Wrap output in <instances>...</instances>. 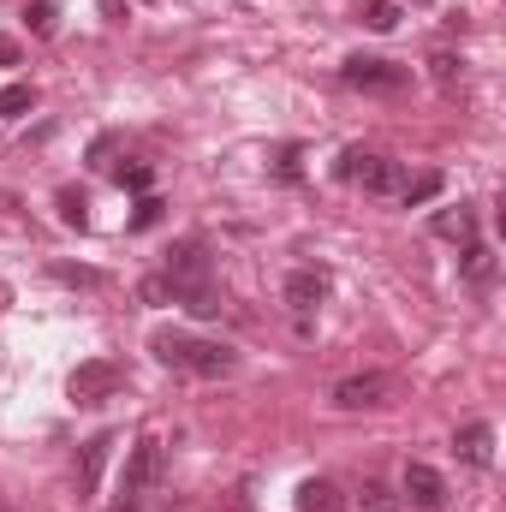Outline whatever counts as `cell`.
<instances>
[{
    "mask_svg": "<svg viewBox=\"0 0 506 512\" xmlns=\"http://www.w3.org/2000/svg\"><path fill=\"white\" fill-rule=\"evenodd\" d=\"M108 453H114V435H90V441H84V453H78V501H90V495L102 489Z\"/></svg>",
    "mask_w": 506,
    "mask_h": 512,
    "instance_id": "cell-10",
    "label": "cell"
},
{
    "mask_svg": "<svg viewBox=\"0 0 506 512\" xmlns=\"http://www.w3.org/2000/svg\"><path fill=\"white\" fill-rule=\"evenodd\" d=\"M0 66H18V42L12 36H0Z\"/></svg>",
    "mask_w": 506,
    "mask_h": 512,
    "instance_id": "cell-26",
    "label": "cell"
},
{
    "mask_svg": "<svg viewBox=\"0 0 506 512\" xmlns=\"http://www.w3.org/2000/svg\"><path fill=\"white\" fill-rule=\"evenodd\" d=\"M102 12H108V18H120V0H102Z\"/></svg>",
    "mask_w": 506,
    "mask_h": 512,
    "instance_id": "cell-27",
    "label": "cell"
},
{
    "mask_svg": "<svg viewBox=\"0 0 506 512\" xmlns=\"http://www.w3.org/2000/svg\"><path fill=\"white\" fill-rule=\"evenodd\" d=\"M429 227H435L441 239H459V245H471V239H477V209H471V203H459V209H441Z\"/></svg>",
    "mask_w": 506,
    "mask_h": 512,
    "instance_id": "cell-12",
    "label": "cell"
},
{
    "mask_svg": "<svg viewBox=\"0 0 506 512\" xmlns=\"http://www.w3.org/2000/svg\"><path fill=\"white\" fill-rule=\"evenodd\" d=\"M54 280H60V286H102L108 274H96V268H72V262H54Z\"/></svg>",
    "mask_w": 506,
    "mask_h": 512,
    "instance_id": "cell-23",
    "label": "cell"
},
{
    "mask_svg": "<svg viewBox=\"0 0 506 512\" xmlns=\"http://www.w3.org/2000/svg\"><path fill=\"white\" fill-rule=\"evenodd\" d=\"M387 399H393V376H381V370L346 376V382L334 387V405H340V411H376Z\"/></svg>",
    "mask_w": 506,
    "mask_h": 512,
    "instance_id": "cell-8",
    "label": "cell"
},
{
    "mask_svg": "<svg viewBox=\"0 0 506 512\" xmlns=\"http://www.w3.org/2000/svg\"><path fill=\"white\" fill-rule=\"evenodd\" d=\"M30 108H36V84H6L0 90V120H18Z\"/></svg>",
    "mask_w": 506,
    "mask_h": 512,
    "instance_id": "cell-20",
    "label": "cell"
},
{
    "mask_svg": "<svg viewBox=\"0 0 506 512\" xmlns=\"http://www.w3.org/2000/svg\"><path fill=\"white\" fill-rule=\"evenodd\" d=\"M459 274H465L471 286H489V280H495V251H489L483 239H471V245L459 251Z\"/></svg>",
    "mask_w": 506,
    "mask_h": 512,
    "instance_id": "cell-13",
    "label": "cell"
},
{
    "mask_svg": "<svg viewBox=\"0 0 506 512\" xmlns=\"http://www.w3.org/2000/svg\"><path fill=\"white\" fill-rule=\"evenodd\" d=\"M441 185H447L441 173H417V179L405 173V185H399V203H405V209H423L429 197H441Z\"/></svg>",
    "mask_w": 506,
    "mask_h": 512,
    "instance_id": "cell-15",
    "label": "cell"
},
{
    "mask_svg": "<svg viewBox=\"0 0 506 512\" xmlns=\"http://www.w3.org/2000/svg\"><path fill=\"white\" fill-rule=\"evenodd\" d=\"M54 203H60V221H66V227L90 233V197H84V191H72V185H66V191H60Z\"/></svg>",
    "mask_w": 506,
    "mask_h": 512,
    "instance_id": "cell-17",
    "label": "cell"
},
{
    "mask_svg": "<svg viewBox=\"0 0 506 512\" xmlns=\"http://www.w3.org/2000/svg\"><path fill=\"white\" fill-rule=\"evenodd\" d=\"M334 179H346V185H364L370 197H399V185H405V167H399L393 155H376V149H346V155L334 161Z\"/></svg>",
    "mask_w": 506,
    "mask_h": 512,
    "instance_id": "cell-2",
    "label": "cell"
},
{
    "mask_svg": "<svg viewBox=\"0 0 506 512\" xmlns=\"http://www.w3.org/2000/svg\"><path fill=\"white\" fill-rule=\"evenodd\" d=\"M399 489H405V507H417V512H441L447 507V477H441L435 465H423V459L405 465Z\"/></svg>",
    "mask_w": 506,
    "mask_h": 512,
    "instance_id": "cell-7",
    "label": "cell"
},
{
    "mask_svg": "<svg viewBox=\"0 0 506 512\" xmlns=\"http://www.w3.org/2000/svg\"><path fill=\"white\" fill-rule=\"evenodd\" d=\"M453 447H459V459L477 465V471L495 465V429H489V423H465V429L453 435Z\"/></svg>",
    "mask_w": 506,
    "mask_h": 512,
    "instance_id": "cell-11",
    "label": "cell"
},
{
    "mask_svg": "<svg viewBox=\"0 0 506 512\" xmlns=\"http://www.w3.org/2000/svg\"><path fill=\"white\" fill-rule=\"evenodd\" d=\"M328 286H334L328 268H292V274H286V304H292L298 316H310V310L328 298Z\"/></svg>",
    "mask_w": 506,
    "mask_h": 512,
    "instance_id": "cell-9",
    "label": "cell"
},
{
    "mask_svg": "<svg viewBox=\"0 0 506 512\" xmlns=\"http://www.w3.org/2000/svg\"><path fill=\"white\" fill-rule=\"evenodd\" d=\"M161 280L173 286V304H179V292L209 286V245H203V239H179V245L167 251V274H161Z\"/></svg>",
    "mask_w": 506,
    "mask_h": 512,
    "instance_id": "cell-5",
    "label": "cell"
},
{
    "mask_svg": "<svg viewBox=\"0 0 506 512\" xmlns=\"http://www.w3.org/2000/svg\"><path fill=\"white\" fill-rule=\"evenodd\" d=\"M340 84H352V90H364V96H399V90L411 84V66L376 60V54H352V60L340 66Z\"/></svg>",
    "mask_w": 506,
    "mask_h": 512,
    "instance_id": "cell-3",
    "label": "cell"
},
{
    "mask_svg": "<svg viewBox=\"0 0 506 512\" xmlns=\"http://www.w3.org/2000/svg\"><path fill=\"white\" fill-rule=\"evenodd\" d=\"M298 161H304V149H298V143H286V149H280V161H274V179H286V185H292V179L304 173Z\"/></svg>",
    "mask_w": 506,
    "mask_h": 512,
    "instance_id": "cell-24",
    "label": "cell"
},
{
    "mask_svg": "<svg viewBox=\"0 0 506 512\" xmlns=\"http://www.w3.org/2000/svg\"><path fill=\"white\" fill-rule=\"evenodd\" d=\"M149 352L167 364V370H185V376H203V382H221L239 370V352L221 346V340H197L185 328H155L149 334Z\"/></svg>",
    "mask_w": 506,
    "mask_h": 512,
    "instance_id": "cell-1",
    "label": "cell"
},
{
    "mask_svg": "<svg viewBox=\"0 0 506 512\" xmlns=\"http://www.w3.org/2000/svg\"><path fill=\"white\" fill-rule=\"evenodd\" d=\"M120 387H126V370H120V364H108V358H90V364H78V370H72L66 393H72L78 405H102V399H114Z\"/></svg>",
    "mask_w": 506,
    "mask_h": 512,
    "instance_id": "cell-6",
    "label": "cell"
},
{
    "mask_svg": "<svg viewBox=\"0 0 506 512\" xmlns=\"http://www.w3.org/2000/svg\"><path fill=\"white\" fill-rule=\"evenodd\" d=\"M155 477H161V441H155V435H143V441L126 453V471H120V512L143 507V501H149V489H155Z\"/></svg>",
    "mask_w": 506,
    "mask_h": 512,
    "instance_id": "cell-4",
    "label": "cell"
},
{
    "mask_svg": "<svg viewBox=\"0 0 506 512\" xmlns=\"http://www.w3.org/2000/svg\"><path fill=\"white\" fill-rule=\"evenodd\" d=\"M429 72H435V84H441V90H459L465 60H459V54H435V60H429Z\"/></svg>",
    "mask_w": 506,
    "mask_h": 512,
    "instance_id": "cell-22",
    "label": "cell"
},
{
    "mask_svg": "<svg viewBox=\"0 0 506 512\" xmlns=\"http://www.w3.org/2000/svg\"><path fill=\"white\" fill-rule=\"evenodd\" d=\"M161 209H167V203L143 191V197H137V215H131V227H137V233H143V227H155V221H161Z\"/></svg>",
    "mask_w": 506,
    "mask_h": 512,
    "instance_id": "cell-25",
    "label": "cell"
},
{
    "mask_svg": "<svg viewBox=\"0 0 506 512\" xmlns=\"http://www.w3.org/2000/svg\"><path fill=\"white\" fill-rule=\"evenodd\" d=\"M24 24H30V36H54V24H60V0H30V6H24Z\"/></svg>",
    "mask_w": 506,
    "mask_h": 512,
    "instance_id": "cell-19",
    "label": "cell"
},
{
    "mask_svg": "<svg viewBox=\"0 0 506 512\" xmlns=\"http://www.w3.org/2000/svg\"><path fill=\"white\" fill-rule=\"evenodd\" d=\"M358 507L364 512H405V501H399L387 483H364V489H358Z\"/></svg>",
    "mask_w": 506,
    "mask_h": 512,
    "instance_id": "cell-21",
    "label": "cell"
},
{
    "mask_svg": "<svg viewBox=\"0 0 506 512\" xmlns=\"http://www.w3.org/2000/svg\"><path fill=\"white\" fill-rule=\"evenodd\" d=\"M358 24L376 30V36H387V30L399 24V6H393V0H358Z\"/></svg>",
    "mask_w": 506,
    "mask_h": 512,
    "instance_id": "cell-16",
    "label": "cell"
},
{
    "mask_svg": "<svg viewBox=\"0 0 506 512\" xmlns=\"http://www.w3.org/2000/svg\"><path fill=\"white\" fill-rule=\"evenodd\" d=\"M298 512H340V489H334L328 477L298 483Z\"/></svg>",
    "mask_w": 506,
    "mask_h": 512,
    "instance_id": "cell-14",
    "label": "cell"
},
{
    "mask_svg": "<svg viewBox=\"0 0 506 512\" xmlns=\"http://www.w3.org/2000/svg\"><path fill=\"white\" fill-rule=\"evenodd\" d=\"M114 185H120V191H137V197H143V191L155 185V167H149V161H120V167H114Z\"/></svg>",
    "mask_w": 506,
    "mask_h": 512,
    "instance_id": "cell-18",
    "label": "cell"
}]
</instances>
